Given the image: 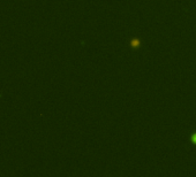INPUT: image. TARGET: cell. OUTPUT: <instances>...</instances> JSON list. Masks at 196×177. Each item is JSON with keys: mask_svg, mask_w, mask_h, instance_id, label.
<instances>
[{"mask_svg": "<svg viewBox=\"0 0 196 177\" xmlns=\"http://www.w3.org/2000/svg\"><path fill=\"white\" fill-rule=\"evenodd\" d=\"M191 140H193V143L196 144V133H194V135L191 136Z\"/></svg>", "mask_w": 196, "mask_h": 177, "instance_id": "6da1fadb", "label": "cell"}]
</instances>
